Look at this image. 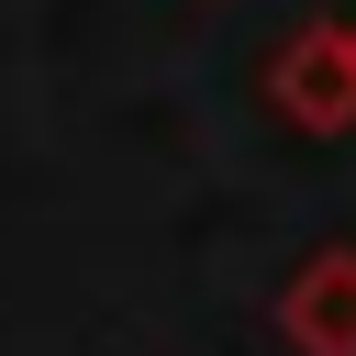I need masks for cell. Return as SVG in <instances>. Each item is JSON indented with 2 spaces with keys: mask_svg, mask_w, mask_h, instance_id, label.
<instances>
[{
  "mask_svg": "<svg viewBox=\"0 0 356 356\" xmlns=\"http://www.w3.org/2000/svg\"><path fill=\"white\" fill-rule=\"evenodd\" d=\"M267 100H278L300 134H356V56H345V22H300V33L267 56Z\"/></svg>",
  "mask_w": 356,
  "mask_h": 356,
  "instance_id": "1",
  "label": "cell"
},
{
  "mask_svg": "<svg viewBox=\"0 0 356 356\" xmlns=\"http://www.w3.org/2000/svg\"><path fill=\"white\" fill-rule=\"evenodd\" d=\"M278 345L289 356H356V245H312L278 289Z\"/></svg>",
  "mask_w": 356,
  "mask_h": 356,
  "instance_id": "2",
  "label": "cell"
},
{
  "mask_svg": "<svg viewBox=\"0 0 356 356\" xmlns=\"http://www.w3.org/2000/svg\"><path fill=\"white\" fill-rule=\"evenodd\" d=\"M345 56H356V22H345Z\"/></svg>",
  "mask_w": 356,
  "mask_h": 356,
  "instance_id": "3",
  "label": "cell"
}]
</instances>
